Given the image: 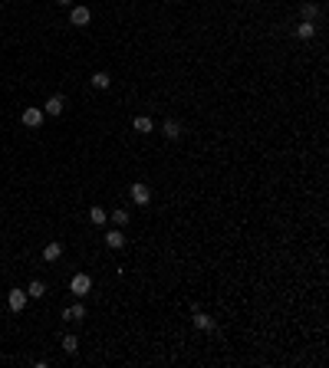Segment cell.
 <instances>
[{"label": "cell", "mask_w": 329, "mask_h": 368, "mask_svg": "<svg viewBox=\"0 0 329 368\" xmlns=\"http://www.w3.org/2000/svg\"><path fill=\"white\" fill-rule=\"evenodd\" d=\"M20 122L27 129H40V125H43V108H23Z\"/></svg>", "instance_id": "obj_1"}, {"label": "cell", "mask_w": 329, "mask_h": 368, "mask_svg": "<svg viewBox=\"0 0 329 368\" xmlns=\"http://www.w3.org/2000/svg\"><path fill=\"white\" fill-rule=\"evenodd\" d=\"M69 289H73V296H86V292L92 289V280H89L86 273H76L73 283H69Z\"/></svg>", "instance_id": "obj_2"}, {"label": "cell", "mask_w": 329, "mask_h": 368, "mask_svg": "<svg viewBox=\"0 0 329 368\" xmlns=\"http://www.w3.org/2000/svg\"><path fill=\"white\" fill-rule=\"evenodd\" d=\"M89 20H92L89 7H73V10H69V23H73V26H86Z\"/></svg>", "instance_id": "obj_3"}, {"label": "cell", "mask_w": 329, "mask_h": 368, "mask_svg": "<svg viewBox=\"0 0 329 368\" xmlns=\"http://www.w3.org/2000/svg\"><path fill=\"white\" fill-rule=\"evenodd\" d=\"M27 289H10V296H7V303H10V309L13 313H23V306H27Z\"/></svg>", "instance_id": "obj_4"}, {"label": "cell", "mask_w": 329, "mask_h": 368, "mask_svg": "<svg viewBox=\"0 0 329 368\" xmlns=\"http://www.w3.org/2000/svg\"><path fill=\"white\" fill-rule=\"evenodd\" d=\"M132 197H135V204H148V201H152L148 184H132Z\"/></svg>", "instance_id": "obj_5"}, {"label": "cell", "mask_w": 329, "mask_h": 368, "mask_svg": "<svg viewBox=\"0 0 329 368\" xmlns=\"http://www.w3.org/2000/svg\"><path fill=\"white\" fill-rule=\"evenodd\" d=\"M106 243H109L112 250H122L125 247V234H122V230H109V234H106Z\"/></svg>", "instance_id": "obj_6"}, {"label": "cell", "mask_w": 329, "mask_h": 368, "mask_svg": "<svg viewBox=\"0 0 329 368\" xmlns=\"http://www.w3.org/2000/svg\"><path fill=\"white\" fill-rule=\"evenodd\" d=\"M296 36H300V40H313V36H316L313 20H303V23H300V26H296Z\"/></svg>", "instance_id": "obj_7"}, {"label": "cell", "mask_w": 329, "mask_h": 368, "mask_svg": "<svg viewBox=\"0 0 329 368\" xmlns=\"http://www.w3.org/2000/svg\"><path fill=\"white\" fill-rule=\"evenodd\" d=\"M63 319H66V322H79V319H86V309L76 303V306H69V309L63 313Z\"/></svg>", "instance_id": "obj_8"}, {"label": "cell", "mask_w": 329, "mask_h": 368, "mask_svg": "<svg viewBox=\"0 0 329 368\" xmlns=\"http://www.w3.org/2000/svg\"><path fill=\"white\" fill-rule=\"evenodd\" d=\"M63 96H50L46 99V115H59V112H63Z\"/></svg>", "instance_id": "obj_9"}, {"label": "cell", "mask_w": 329, "mask_h": 368, "mask_svg": "<svg viewBox=\"0 0 329 368\" xmlns=\"http://www.w3.org/2000/svg\"><path fill=\"white\" fill-rule=\"evenodd\" d=\"M162 131H164V138H171V141H175L178 135H181V125H178L175 119H168V122L162 125Z\"/></svg>", "instance_id": "obj_10"}, {"label": "cell", "mask_w": 329, "mask_h": 368, "mask_svg": "<svg viewBox=\"0 0 329 368\" xmlns=\"http://www.w3.org/2000/svg\"><path fill=\"white\" fill-rule=\"evenodd\" d=\"M59 253H63V243H46L43 247V260H59Z\"/></svg>", "instance_id": "obj_11"}, {"label": "cell", "mask_w": 329, "mask_h": 368, "mask_svg": "<svg viewBox=\"0 0 329 368\" xmlns=\"http://www.w3.org/2000/svg\"><path fill=\"white\" fill-rule=\"evenodd\" d=\"M43 292H46L43 280H33L30 286H27V296H30V299H40V296H43Z\"/></svg>", "instance_id": "obj_12"}, {"label": "cell", "mask_w": 329, "mask_h": 368, "mask_svg": "<svg viewBox=\"0 0 329 368\" xmlns=\"http://www.w3.org/2000/svg\"><path fill=\"white\" fill-rule=\"evenodd\" d=\"M300 17H303V20H316L319 7H316V3H303V7H300Z\"/></svg>", "instance_id": "obj_13"}, {"label": "cell", "mask_w": 329, "mask_h": 368, "mask_svg": "<svg viewBox=\"0 0 329 368\" xmlns=\"http://www.w3.org/2000/svg\"><path fill=\"white\" fill-rule=\"evenodd\" d=\"M89 82H92L96 89H109L112 79H109V73H92V79H89Z\"/></svg>", "instance_id": "obj_14"}, {"label": "cell", "mask_w": 329, "mask_h": 368, "mask_svg": "<svg viewBox=\"0 0 329 368\" xmlns=\"http://www.w3.org/2000/svg\"><path fill=\"white\" fill-rule=\"evenodd\" d=\"M76 348H79V339L76 336H63V352H66V355H76Z\"/></svg>", "instance_id": "obj_15"}, {"label": "cell", "mask_w": 329, "mask_h": 368, "mask_svg": "<svg viewBox=\"0 0 329 368\" xmlns=\"http://www.w3.org/2000/svg\"><path fill=\"white\" fill-rule=\"evenodd\" d=\"M89 220H92V224H99V227H102V224H106V220H109V214H106V210H102V207H92V210H89Z\"/></svg>", "instance_id": "obj_16"}, {"label": "cell", "mask_w": 329, "mask_h": 368, "mask_svg": "<svg viewBox=\"0 0 329 368\" xmlns=\"http://www.w3.org/2000/svg\"><path fill=\"white\" fill-rule=\"evenodd\" d=\"M194 325H197V329H214V319L204 315V313H194Z\"/></svg>", "instance_id": "obj_17"}, {"label": "cell", "mask_w": 329, "mask_h": 368, "mask_svg": "<svg viewBox=\"0 0 329 368\" xmlns=\"http://www.w3.org/2000/svg\"><path fill=\"white\" fill-rule=\"evenodd\" d=\"M135 131H152V119H148V115H138V119H135Z\"/></svg>", "instance_id": "obj_18"}, {"label": "cell", "mask_w": 329, "mask_h": 368, "mask_svg": "<svg viewBox=\"0 0 329 368\" xmlns=\"http://www.w3.org/2000/svg\"><path fill=\"white\" fill-rule=\"evenodd\" d=\"M112 220H115L119 227H125V224H129V210H112Z\"/></svg>", "instance_id": "obj_19"}, {"label": "cell", "mask_w": 329, "mask_h": 368, "mask_svg": "<svg viewBox=\"0 0 329 368\" xmlns=\"http://www.w3.org/2000/svg\"><path fill=\"white\" fill-rule=\"evenodd\" d=\"M56 3H63V7H73V0H56Z\"/></svg>", "instance_id": "obj_20"}]
</instances>
